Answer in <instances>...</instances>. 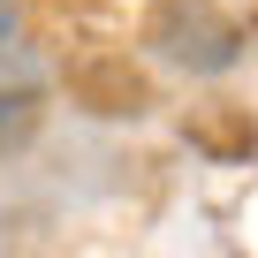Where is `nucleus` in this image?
<instances>
[{
    "mask_svg": "<svg viewBox=\"0 0 258 258\" xmlns=\"http://www.w3.org/2000/svg\"><path fill=\"white\" fill-rule=\"evenodd\" d=\"M0 23H8V0H0Z\"/></svg>",
    "mask_w": 258,
    "mask_h": 258,
    "instance_id": "nucleus-1",
    "label": "nucleus"
}]
</instances>
